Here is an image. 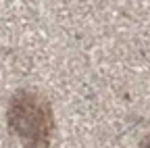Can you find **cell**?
<instances>
[{"mask_svg":"<svg viewBox=\"0 0 150 148\" xmlns=\"http://www.w3.org/2000/svg\"><path fill=\"white\" fill-rule=\"evenodd\" d=\"M140 148H150V132L140 140Z\"/></svg>","mask_w":150,"mask_h":148,"instance_id":"obj_2","label":"cell"},{"mask_svg":"<svg viewBox=\"0 0 150 148\" xmlns=\"http://www.w3.org/2000/svg\"><path fill=\"white\" fill-rule=\"evenodd\" d=\"M6 125L23 148H50L56 134L52 102L29 88H21L8 98Z\"/></svg>","mask_w":150,"mask_h":148,"instance_id":"obj_1","label":"cell"}]
</instances>
